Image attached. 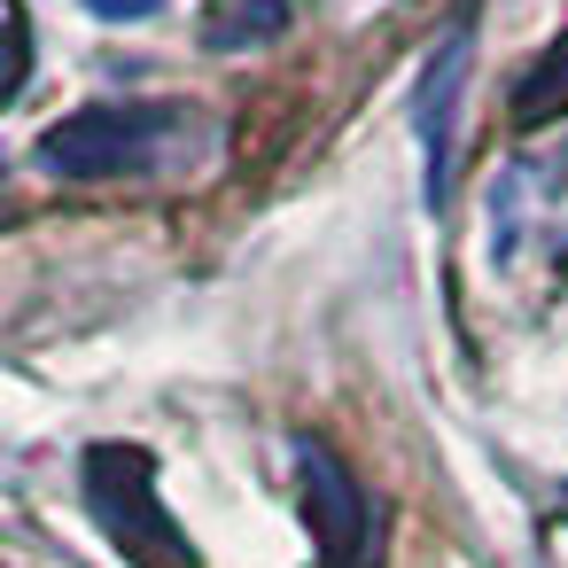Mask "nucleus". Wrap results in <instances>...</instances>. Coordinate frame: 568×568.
Here are the masks:
<instances>
[{
    "mask_svg": "<svg viewBox=\"0 0 568 568\" xmlns=\"http://www.w3.org/2000/svg\"><path fill=\"white\" fill-rule=\"evenodd\" d=\"M187 110L180 102H94L71 110L63 125L40 133L32 164L63 187H102V180H149L172 164V149L187 141Z\"/></svg>",
    "mask_w": 568,
    "mask_h": 568,
    "instance_id": "nucleus-1",
    "label": "nucleus"
},
{
    "mask_svg": "<svg viewBox=\"0 0 568 568\" xmlns=\"http://www.w3.org/2000/svg\"><path fill=\"white\" fill-rule=\"evenodd\" d=\"M296 17V0H211V17H203V48L234 55V48H265L281 40Z\"/></svg>",
    "mask_w": 568,
    "mask_h": 568,
    "instance_id": "nucleus-4",
    "label": "nucleus"
},
{
    "mask_svg": "<svg viewBox=\"0 0 568 568\" xmlns=\"http://www.w3.org/2000/svg\"><path fill=\"white\" fill-rule=\"evenodd\" d=\"M87 9H94L102 24H149V17L164 9V0H87Z\"/></svg>",
    "mask_w": 568,
    "mask_h": 568,
    "instance_id": "nucleus-6",
    "label": "nucleus"
},
{
    "mask_svg": "<svg viewBox=\"0 0 568 568\" xmlns=\"http://www.w3.org/2000/svg\"><path fill=\"white\" fill-rule=\"evenodd\" d=\"M560 110H568V40H552V48L514 79L506 118H514V133H537V125H552Z\"/></svg>",
    "mask_w": 568,
    "mask_h": 568,
    "instance_id": "nucleus-5",
    "label": "nucleus"
},
{
    "mask_svg": "<svg viewBox=\"0 0 568 568\" xmlns=\"http://www.w3.org/2000/svg\"><path fill=\"white\" fill-rule=\"evenodd\" d=\"M459 79H467V40H452L420 87V141H428V203L452 195V102H459Z\"/></svg>",
    "mask_w": 568,
    "mask_h": 568,
    "instance_id": "nucleus-3",
    "label": "nucleus"
},
{
    "mask_svg": "<svg viewBox=\"0 0 568 568\" xmlns=\"http://www.w3.org/2000/svg\"><path fill=\"white\" fill-rule=\"evenodd\" d=\"M304 506H312V521H320V545H327V568H358V552H366V529H374V506H366V490L351 483V467L335 459V452H320V444H304Z\"/></svg>",
    "mask_w": 568,
    "mask_h": 568,
    "instance_id": "nucleus-2",
    "label": "nucleus"
}]
</instances>
